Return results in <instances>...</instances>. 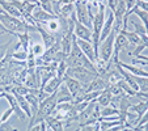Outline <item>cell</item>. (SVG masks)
I'll use <instances>...</instances> for the list:
<instances>
[{
    "label": "cell",
    "mask_w": 148,
    "mask_h": 131,
    "mask_svg": "<svg viewBox=\"0 0 148 131\" xmlns=\"http://www.w3.org/2000/svg\"><path fill=\"white\" fill-rule=\"evenodd\" d=\"M56 17L58 16L43 11V9H42L41 7H38V5L34 8L33 13H32V19L34 20V23H38V24H46V23H49L50 20H54V19H56Z\"/></svg>",
    "instance_id": "ba28073f"
},
{
    "label": "cell",
    "mask_w": 148,
    "mask_h": 131,
    "mask_svg": "<svg viewBox=\"0 0 148 131\" xmlns=\"http://www.w3.org/2000/svg\"><path fill=\"white\" fill-rule=\"evenodd\" d=\"M113 24H114V13L112 11L109 12L108 14V19L105 20V23H103V26H102V32H101V37H100V42L103 41V39L106 38L113 30Z\"/></svg>",
    "instance_id": "4fadbf2b"
},
{
    "label": "cell",
    "mask_w": 148,
    "mask_h": 131,
    "mask_svg": "<svg viewBox=\"0 0 148 131\" xmlns=\"http://www.w3.org/2000/svg\"><path fill=\"white\" fill-rule=\"evenodd\" d=\"M131 110L136 114V117L139 118V121H140V118L144 115V113L148 110V100H140L139 102H136V104H134V105L131 106Z\"/></svg>",
    "instance_id": "2e32d148"
},
{
    "label": "cell",
    "mask_w": 148,
    "mask_h": 131,
    "mask_svg": "<svg viewBox=\"0 0 148 131\" xmlns=\"http://www.w3.org/2000/svg\"><path fill=\"white\" fill-rule=\"evenodd\" d=\"M1 97H3V93H1V92H0V98H1Z\"/></svg>",
    "instance_id": "8d00e7d4"
},
{
    "label": "cell",
    "mask_w": 148,
    "mask_h": 131,
    "mask_svg": "<svg viewBox=\"0 0 148 131\" xmlns=\"http://www.w3.org/2000/svg\"><path fill=\"white\" fill-rule=\"evenodd\" d=\"M125 3H126V14H125V21H129V13L131 12V9L134 8L135 5H136V0H125Z\"/></svg>",
    "instance_id": "484cf974"
},
{
    "label": "cell",
    "mask_w": 148,
    "mask_h": 131,
    "mask_svg": "<svg viewBox=\"0 0 148 131\" xmlns=\"http://www.w3.org/2000/svg\"><path fill=\"white\" fill-rule=\"evenodd\" d=\"M47 127H50L53 131H64V125H63V121L55 118L54 115H50L45 119Z\"/></svg>",
    "instance_id": "9a60e30c"
},
{
    "label": "cell",
    "mask_w": 148,
    "mask_h": 131,
    "mask_svg": "<svg viewBox=\"0 0 148 131\" xmlns=\"http://www.w3.org/2000/svg\"><path fill=\"white\" fill-rule=\"evenodd\" d=\"M148 122V110L144 113V115H143L142 118H140V121L138 122V125L135 126V127H140V126H143V125H145V123Z\"/></svg>",
    "instance_id": "4dcf8cb0"
},
{
    "label": "cell",
    "mask_w": 148,
    "mask_h": 131,
    "mask_svg": "<svg viewBox=\"0 0 148 131\" xmlns=\"http://www.w3.org/2000/svg\"><path fill=\"white\" fill-rule=\"evenodd\" d=\"M118 1H119V0H106V3L112 12L115 11V8H117V5H118Z\"/></svg>",
    "instance_id": "1f68e13d"
},
{
    "label": "cell",
    "mask_w": 148,
    "mask_h": 131,
    "mask_svg": "<svg viewBox=\"0 0 148 131\" xmlns=\"http://www.w3.org/2000/svg\"><path fill=\"white\" fill-rule=\"evenodd\" d=\"M12 114H13V109L12 108H8L7 110H4L3 114H1V117H0V122L1 123L8 122V119L12 117Z\"/></svg>",
    "instance_id": "4316f807"
},
{
    "label": "cell",
    "mask_w": 148,
    "mask_h": 131,
    "mask_svg": "<svg viewBox=\"0 0 148 131\" xmlns=\"http://www.w3.org/2000/svg\"><path fill=\"white\" fill-rule=\"evenodd\" d=\"M41 131H47V125H46L45 121L41 122Z\"/></svg>",
    "instance_id": "d590c367"
},
{
    "label": "cell",
    "mask_w": 148,
    "mask_h": 131,
    "mask_svg": "<svg viewBox=\"0 0 148 131\" xmlns=\"http://www.w3.org/2000/svg\"><path fill=\"white\" fill-rule=\"evenodd\" d=\"M56 100H58V104H60V102H72L73 97H72L71 92L68 91V88L64 85V84H62V85L58 88V91H56Z\"/></svg>",
    "instance_id": "5bb4252c"
},
{
    "label": "cell",
    "mask_w": 148,
    "mask_h": 131,
    "mask_svg": "<svg viewBox=\"0 0 148 131\" xmlns=\"http://www.w3.org/2000/svg\"><path fill=\"white\" fill-rule=\"evenodd\" d=\"M80 130L79 131H93V125H88V126H81L79 127Z\"/></svg>",
    "instance_id": "836d02e7"
},
{
    "label": "cell",
    "mask_w": 148,
    "mask_h": 131,
    "mask_svg": "<svg viewBox=\"0 0 148 131\" xmlns=\"http://www.w3.org/2000/svg\"><path fill=\"white\" fill-rule=\"evenodd\" d=\"M75 14H76V20L80 24H83L87 28H92V16H90L89 11H88V5H87V0H76L75 3Z\"/></svg>",
    "instance_id": "3957f363"
},
{
    "label": "cell",
    "mask_w": 148,
    "mask_h": 131,
    "mask_svg": "<svg viewBox=\"0 0 148 131\" xmlns=\"http://www.w3.org/2000/svg\"><path fill=\"white\" fill-rule=\"evenodd\" d=\"M71 19L73 20V24H75V28H73V36L77 39H83V41H88L92 42V29L84 26L83 24H80L76 20V14H72Z\"/></svg>",
    "instance_id": "5b68a950"
},
{
    "label": "cell",
    "mask_w": 148,
    "mask_h": 131,
    "mask_svg": "<svg viewBox=\"0 0 148 131\" xmlns=\"http://www.w3.org/2000/svg\"><path fill=\"white\" fill-rule=\"evenodd\" d=\"M100 128L101 131H105L108 130V128H112L114 127V126H119V125H125V123L122 122L121 119H115V121H106V119H101L100 118Z\"/></svg>",
    "instance_id": "44dd1931"
},
{
    "label": "cell",
    "mask_w": 148,
    "mask_h": 131,
    "mask_svg": "<svg viewBox=\"0 0 148 131\" xmlns=\"http://www.w3.org/2000/svg\"><path fill=\"white\" fill-rule=\"evenodd\" d=\"M105 23V5H100L98 11L95 13L92 20V45L96 55L98 56V46H100V37L102 32V26Z\"/></svg>",
    "instance_id": "6da1fadb"
},
{
    "label": "cell",
    "mask_w": 148,
    "mask_h": 131,
    "mask_svg": "<svg viewBox=\"0 0 148 131\" xmlns=\"http://www.w3.org/2000/svg\"><path fill=\"white\" fill-rule=\"evenodd\" d=\"M136 7L142 11L147 12L148 13V1H144V0H136Z\"/></svg>",
    "instance_id": "f1b7e54d"
},
{
    "label": "cell",
    "mask_w": 148,
    "mask_h": 131,
    "mask_svg": "<svg viewBox=\"0 0 148 131\" xmlns=\"http://www.w3.org/2000/svg\"><path fill=\"white\" fill-rule=\"evenodd\" d=\"M38 1V7H41L43 11L49 12V13L54 14V11H53V1L51 0H37Z\"/></svg>",
    "instance_id": "cb8c5ba5"
},
{
    "label": "cell",
    "mask_w": 148,
    "mask_h": 131,
    "mask_svg": "<svg viewBox=\"0 0 148 131\" xmlns=\"http://www.w3.org/2000/svg\"><path fill=\"white\" fill-rule=\"evenodd\" d=\"M129 47V42L126 39V37L123 36L122 33H118L115 36V41H114V53H113V58L112 60H115L118 59V55L122 50H126V49Z\"/></svg>",
    "instance_id": "30bf717a"
},
{
    "label": "cell",
    "mask_w": 148,
    "mask_h": 131,
    "mask_svg": "<svg viewBox=\"0 0 148 131\" xmlns=\"http://www.w3.org/2000/svg\"><path fill=\"white\" fill-rule=\"evenodd\" d=\"M11 56L14 59V60H18V62H26V59H28V51H26V50L13 51V53L11 54Z\"/></svg>",
    "instance_id": "d4e9b609"
},
{
    "label": "cell",
    "mask_w": 148,
    "mask_h": 131,
    "mask_svg": "<svg viewBox=\"0 0 148 131\" xmlns=\"http://www.w3.org/2000/svg\"><path fill=\"white\" fill-rule=\"evenodd\" d=\"M0 125H1V122H0Z\"/></svg>",
    "instance_id": "74e56055"
},
{
    "label": "cell",
    "mask_w": 148,
    "mask_h": 131,
    "mask_svg": "<svg viewBox=\"0 0 148 131\" xmlns=\"http://www.w3.org/2000/svg\"><path fill=\"white\" fill-rule=\"evenodd\" d=\"M13 96L16 97V100H17V102H18V106L21 108V110L26 114V117L30 118L32 117V108H30V105H29V102L26 101L25 96H21V95H13Z\"/></svg>",
    "instance_id": "ac0fdd59"
},
{
    "label": "cell",
    "mask_w": 148,
    "mask_h": 131,
    "mask_svg": "<svg viewBox=\"0 0 148 131\" xmlns=\"http://www.w3.org/2000/svg\"><path fill=\"white\" fill-rule=\"evenodd\" d=\"M26 131H41V123H38V125H34L33 127L28 128Z\"/></svg>",
    "instance_id": "e575fe53"
},
{
    "label": "cell",
    "mask_w": 148,
    "mask_h": 131,
    "mask_svg": "<svg viewBox=\"0 0 148 131\" xmlns=\"http://www.w3.org/2000/svg\"><path fill=\"white\" fill-rule=\"evenodd\" d=\"M117 32L113 29L112 33L100 42V46H98V59H100L102 63L108 64L113 58V53H114V41H115V36H117Z\"/></svg>",
    "instance_id": "7a4b0ae2"
},
{
    "label": "cell",
    "mask_w": 148,
    "mask_h": 131,
    "mask_svg": "<svg viewBox=\"0 0 148 131\" xmlns=\"http://www.w3.org/2000/svg\"><path fill=\"white\" fill-rule=\"evenodd\" d=\"M63 84V78H59V76H54L53 79H50V80L46 83V85L42 88V91L46 93H49V95H51V93L56 92L58 91V88Z\"/></svg>",
    "instance_id": "7c38bea8"
},
{
    "label": "cell",
    "mask_w": 148,
    "mask_h": 131,
    "mask_svg": "<svg viewBox=\"0 0 148 131\" xmlns=\"http://www.w3.org/2000/svg\"><path fill=\"white\" fill-rule=\"evenodd\" d=\"M100 114H101V119H105V118H109V117H118L119 110L115 106H105V108L101 109Z\"/></svg>",
    "instance_id": "ffe728a7"
},
{
    "label": "cell",
    "mask_w": 148,
    "mask_h": 131,
    "mask_svg": "<svg viewBox=\"0 0 148 131\" xmlns=\"http://www.w3.org/2000/svg\"><path fill=\"white\" fill-rule=\"evenodd\" d=\"M76 42H77L79 47H80V50L83 51L84 55L87 56V58L96 66V63H97V60H98V56L96 55V53H95V49H93L92 42L83 41V39H77V38H76Z\"/></svg>",
    "instance_id": "8992f818"
},
{
    "label": "cell",
    "mask_w": 148,
    "mask_h": 131,
    "mask_svg": "<svg viewBox=\"0 0 148 131\" xmlns=\"http://www.w3.org/2000/svg\"><path fill=\"white\" fill-rule=\"evenodd\" d=\"M29 49L33 51V54L37 56V58H38V56H42L43 55V53L46 51V47H45L43 43H33Z\"/></svg>",
    "instance_id": "603a6c76"
},
{
    "label": "cell",
    "mask_w": 148,
    "mask_h": 131,
    "mask_svg": "<svg viewBox=\"0 0 148 131\" xmlns=\"http://www.w3.org/2000/svg\"><path fill=\"white\" fill-rule=\"evenodd\" d=\"M66 75H68V76H71V78L79 80L81 84H83V85H85V84H89L90 81H92L93 79L97 76L95 72L89 71L88 68H85V67H73V68L68 67Z\"/></svg>",
    "instance_id": "277c9868"
},
{
    "label": "cell",
    "mask_w": 148,
    "mask_h": 131,
    "mask_svg": "<svg viewBox=\"0 0 148 131\" xmlns=\"http://www.w3.org/2000/svg\"><path fill=\"white\" fill-rule=\"evenodd\" d=\"M63 83H64V85L68 88V91L71 92L73 98H75L76 96H79L80 93H83V84L79 80H76V79L71 78V76H68V75H64L63 76Z\"/></svg>",
    "instance_id": "52a82bcc"
},
{
    "label": "cell",
    "mask_w": 148,
    "mask_h": 131,
    "mask_svg": "<svg viewBox=\"0 0 148 131\" xmlns=\"http://www.w3.org/2000/svg\"><path fill=\"white\" fill-rule=\"evenodd\" d=\"M0 34H5V36H13V34L11 33V32L8 30V29H5L3 26V24L0 23Z\"/></svg>",
    "instance_id": "d6a6232c"
},
{
    "label": "cell",
    "mask_w": 148,
    "mask_h": 131,
    "mask_svg": "<svg viewBox=\"0 0 148 131\" xmlns=\"http://www.w3.org/2000/svg\"><path fill=\"white\" fill-rule=\"evenodd\" d=\"M119 33H122L123 36L126 37V39H127V42H129L130 46H134V47H135V46H136L138 43L140 42V37L138 36L135 32H129L127 29H122Z\"/></svg>",
    "instance_id": "d6986e66"
},
{
    "label": "cell",
    "mask_w": 148,
    "mask_h": 131,
    "mask_svg": "<svg viewBox=\"0 0 148 131\" xmlns=\"http://www.w3.org/2000/svg\"><path fill=\"white\" fill-rule=\"evenodd\" d=\"M0 131H20V130L12 127V125H9L8 122H4L0 125Z\"/></svg>",
    "instance_id": "f546056e"
},
{
    "label": "cell",
    "mask_w": 148,
    "mask_h": 131,
    "mask_svg": "<svg viewBox=\"0 0 148 131\" xmlns=\"http://www.w3.org/2000/svg\"><path fill=\"white\" fill-rule=\"evenodd\" d=\"M1 93H3V97L5 98V100L9 102V105H11V108L13 109V114H16L18 119L24 121V119H25V118H28V117H26V114L23 112V110H21V108H20V106H18V102H17L16 97H14V96L12 95V93L5 92V91H4V92H1Z\"/></svg>",
    "instance_id": "9c48e42d"
},
{
    "label": "cell",
    "mask_w": 148,
    "mask_h": 131,
    "mask_svg": "<svg viewBox=\"0 0 148 131\" xmlns=\"http://www.w3.org/2000/svg\"><path fill=\"white\" fill-rule=\"evenodd\" d=\"M113 101V95L109 92V89H103L102 93L97 97L96 102L101 106V108H105V106H109Z\"/></svg>",
    "instance_id": "e0dca14e"
},
{
    "label": "cell",
    "mask_w": 148,
    "mask_h": 131,
    "mask_svg": "<svg viewBox=\"0 0 148 131\" xmlns=\"http://www.w3.org/2000/svg\"><path fill=\"white\" fill-rule=\"evenodd\" d=\"M131 24H132V26H134V29H135V33H136L140 38L147 37V32H145V28H144V25H143L142 23H138V21H135V20H131Z\"/></svg>",
    "instance_id": "7402d4cb"
},
{
    "label": "cell",
    "mask_w": 148,
    "mask_h": 131,
    "mask_svg": "<svg viewBox=\"0 0 148 131\" xmlns=\"http://www.w3.org/2000/svg\"><path fill=\"white\" fill-rule=\"evenodd\" d=\"M105 1H106V0H87L88 5L92 7V9H93V7L97 8V7H100V5H105V4H106Z\"/></svg>",
    "instance_id": "83f0119b"
},
{
    "label": "cell",
    "mask_w": 148,
    "mask_h": 131,
    "mask_svg": "<svg viewBox=\"0 0 148 131\" xmlns=\"http://www.w3.org/2000/svg\"><path fill=\"white\" fill-rule=\"evenodd\" d=\"M36 24H37V32H38L39 36L42 37V43L45 45L46 49L51 47V46H53L54 43L56 42L55 36H54V34H51V33H49V32H46L45 29L41 26V24H38V23H36Z\"/></svg>",
    "instance_id": "8fae6325"
}]
</instances>
